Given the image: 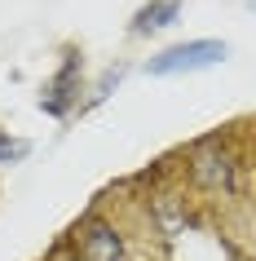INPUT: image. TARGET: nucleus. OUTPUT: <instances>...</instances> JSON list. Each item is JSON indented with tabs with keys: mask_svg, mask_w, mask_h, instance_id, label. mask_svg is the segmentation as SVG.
<instances>
[{
	"mask_svg": "<svg viewBox=\"0 0 256 261\" xmlns=\"http://www.w3.org/2000/svg\"><path fill=\"white\" fill-rule=\"evenodd\" d=\"M230 58V44L225 40H186V44H173L146 62V75H181V71H208L216 62Z\"/></svg>",
	"mask_w": 256,
	"mask_h": 261,
	"instance_id": "f257e3e1",
	"label": "nucleus"
},
{
	"mask_svg": "<svg viewBox=\"0 0 256 261\" xmlns=\"http://www.w3.org/2000/svg\"><path fill=\"white\" fill-rule=\"evenodd\" d=\"M190 177L203 191H234V155L221 146H199L190 155Z\"/></svg>",
	"mask_w": 256,
	"mask_h": 261,
	"instance_id": "f03ea898",
	"label": "nucleus"
},
{
	"mask_svg": "<svg viewBox=\"0 0 256 261\" xmlns=\"http://www.w3.org/2000/svg\"><path fill=\"white\" fill-rule=\"evenodd\" d=\"M80 261H128L120 226L115 221H89L80 239Z\"/></svg>",
	"mask_w": 256,
	"mask_h": 261,
	"instance_id": "7ed1b4c3",
	"label": "nucleus"
},
{
	"mask_svg": "<svg viewBox=\"0 0 256 261\" xmlns=\"http://www.w3.org/2000/svg\"><path fill=\"white\" fill-rule=\"evenodd\" d=\"M75 97H80V54H67V62L53 75V84L40 93V111L44 115H67L75 107Z\"/></svg>",
	"mask_w": 256,
	"mask_h": 261,
	"instance_id": "20e7f679",
	"label": "nucleus"
},
{
	"mask_svg": "<svg viewBox=\"0 0 256 261\" xmlns=\"http://www.w3.org/2000/svg\"><path fill=\"white\" fill-rule=\"evenodd\" d=\"M177 14H181V0H150V5H141L133 18V36H150V31L168 27V22H177Z\"/></svg>",
	"mask_w": 256,
	"mask_h": 261,
	"instance_id": "39448f33",
	"label": "nucleus"
},
{
	"mask_svg": "<svg viewBox=\"0 0 256 261\" xmlns=\"http://www.w3.org/2000/svg\"><path fill=\"white\" fill-rule=\"evenodd\" d=\"M27 142L9 138V128H0V164H18V160H27Z\"/></svg>",
	"mask_w": 256,
	"mask_h": 261,
	"instance_id": "423d86ee",
	"label": "nucleus"
},
{
	"mask_svg": "<svg viewBox=\"0 0 256 261\" xmlns=\"http://www.w3.org/2000/svg\"><path fill=\"white\" fill-rule=\"evenodd\" d=\"M120 75H124L120 67H115V71H106V75H102V84H97V89H93V97H89V107H97V102H102V97H106L110 89L120 84Z\"/></svg>",
	"mask_w": 256,
	"mask_h": 261,
	"instance_id": "0eeeda50",
	"label": "nucleus"
},
{
	"mask_svg": "<svg viewBox=\"0 0 256 261\" xmlns=\"http://www.w3.org/2000/svg\"><path fill=\"white\" fill-rule=\"evenodd\" d=\"M62 261H80V257H62Z\"/></svg>",
	"mask_w": 256,
	"mask_h": 261,
	"instance_id": "6e6552de",
	"label": "nucleus"
}]
</instances>
